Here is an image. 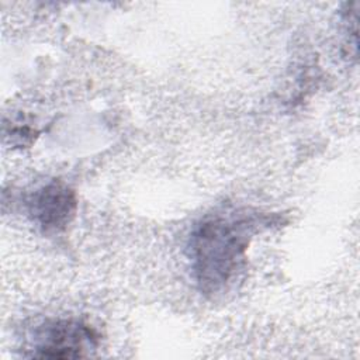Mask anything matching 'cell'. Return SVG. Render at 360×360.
Returning <instances> with one entry per match:
<instances>
[{
    "mask_svg": "<svg viewBox=\"0 0 360 360\" xmlns=\"http://www.w3.org/2000/svg\"><path fill=\"white\" fill-rule=\"evenodd\" d=\"M76 208L73 191L62 183H49L37 190L30 201V212L45 231L63 229Z\"/></svg>",
    "mask_w": 360,
    "mask_h": 360,
    "instance_id": "cell-3",
    "label": "cell"
},
{
    "mask_svg": "<svg viewBox=\"0 0 360 360\" xmlns=\"http://www.w3.org/2000/svg\"><path fill=\"white\" fill-rule=\"evenodd\" d=\"M253 225L252 218H215L198 228L191 248L197 280L205 291L222 288L236 273Z\"/></svg>",
    "mask_w": 360,
    "mask_h": 360,
    "instance_id": "cell-1",
    "label": "cell"
},
{
    "mask_svg": "<svg viewBox=\"0 0 360 360\" xmlns=\"http://www.w3.org/2000/svg\"><path fill=\"white\" fill-rule=\"evenodd\" d=\"M94 346L96 335L89 326L75 321H58L41 330L35 356L48 359L80 357L84 350Z\"/></svg>",
    "mask_w": 360,
    "mask_h": 360,
    "instance_id": "cell-2",
    "label": "cell"
}]
</instances>
